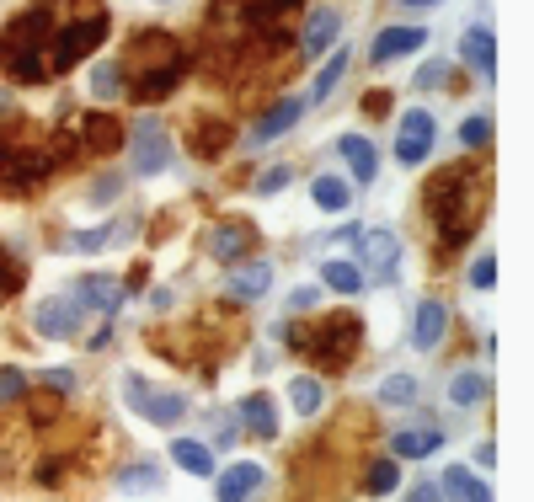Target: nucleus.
I'll use <instances>...</instances> for the list:
<instances>
[{"instance_id": "nucleus-7", "label": "nucleus", "mask_w": 534, "mask_h": 502, "mask_svg": "<svg viewBox=\"0 0 534 502\" xmlns=\"http://www.w3.org/2000/svg\"><path fill=\"white\" fill-rule=\"evenodd\" d=\"M358 257H364V284H396L401 278V235L396 230H364L358 235Z\"/></svg>"}, {"instance_id": "nucleus-15", "label": "nucleus", "mask_w": 534, "mask_h": 502, "mask_svg": "<svg viewBox=\"0 0 534 502\" xmlns=\"http://www.w3.org/2000/svg\"><path fill=\"white\" fill-rule=\"evenodd\" d=\"M337 33H342V11H332V6L310 11V22H305V33H300V54L305 59H321L337 43Z\"/></svg>"}, {"instance_id": "nucleus-47", "label": "nucleus", "mask_w": 534, "mask_h": 502, "mask_svg": "<svg viewBox=\"0 0 534 502\" xmlns=\"http://www.w3.org/2000/svg\"><path fill=\"white\" fill-rule=\"evenodd\" d=\"M406 502H444V492H438V486L428 481V486H412V492H406Z\"/></svg>"}, {"instance_id": "nucleus-49", "label": "nucleus", "mask_w": 534, "mask_h": 502, "mask_svg": "<svg viewBox=\"0 0 534 502\" xmlns=\"http://www.w3.org/2000/svg\"><path fill=\"white\" fill-rule=\"evenodd\" d=\"M401 6H412V11H428V6H438V0H401Z\"/></svg>"}, {"instance_id": "nucleus-46", "label": "nucleus", "mask_w": 534, "mask_h": 502, "mask_svg": "<svg viewBox=\"0 0 534 502\" xmlns=\"http://www.w3.org/2000/svg\"><path fill=\"white\" fill-rule=\"evenodd\" d=\"M118 187H123L118 177H102L97 187H91V198H97V203H113V198H118Z\"/></svg>"}, {"instance_id": "nucleus-40", "label": "nucleus", "mask_w": 534, "mask_h": 502, "mask_svg": "<svg viewBox=\"0 0 534 502\" xmlns=\"http://www.w3.org/2000/svg\"><path fill=\"white\" fill-rule=\"evenodd\" d=\"M22 396H27V374L22 369H0V406L22 401Z\"/></svg>"}, {"instance_id": "nucleus-30", "label": "nucleus", "mask_w": 534, "mask_h": 502, "mask_svg": "<svg viewBox=\"0 0 534 502\" xmlns=\"http://www.w3.org/2000/svg\"><path fill=\"white\" fill-rule=\"evenodd\" d=\"M310 198H316L326 214H342L353 203V187L342 182V177H316V182H310Z\"/></svg>"}, {"instance_id": "nucleus-44", "label": "nucleus", "mask_w": 534, "mask_h": 502, "mask_svg": "<svg viewBox=\"0 0 534 502\" xmlns=\"http://www.w3.org/2000/svg\"><path fill=\"white\" fill-rule=\"evenodd\" d=\"M17 284H22V262H0V300H11Z\"/></svg>"}, {"instance_id": "nucleus-24", "label": "nucleus", "mask_w": 534, "mask_h": 502, "mask_svg": "<svg viewBox=\"0 0 534 502\" xmlns=\"http://www.w3.org/2000/svg\"><path fill=\"white\" fill-rule=\"evenodd\" d=\"M294 6H300V0H219V11H230V17H241L251 27H273Z\"/></svg>"}, {"instance_id": "nucleus-37", "label": "nucleus", "mask_w": 534, "mask_h": 502, "mask_svg": "<svg viewBox=\"0 0 534 502\" xmlns=\"http://www.w3.org/2000/svg\"><path fill=\"white\" fill-rule=\"evenodd\" d=\"M460 145H470V150H476V145H492V118H486V113L465 118V123H460Z\"/></svg>"}, {"instance_id": "nucleus-35", "label": "nucleus", "mask_w": 534, "mask_h": 502, "mask_svg": "<svg viewBox=\"0 0 534 502\" xmlns=\"http://www.w3.org/2000/svg\"><path fill=\"white\" fill-rule=\"evenodd\" d=\"M380 401L385 406H412L417 401V380L412 374H390V380L380 385Z\"/></svg>"}, {"instance_id": "nucleus-6", "label": "nucleus", "mask_w": 534, "mask_h": 502, "mask_svg": "<svg viewBox=\"0 0 534 502\" xmlns=\"http://www.w3.org/2000/svg\"><path fill=\"white\" fill-rule=\"evenodd\" d=\"M123 401H129L139 417H150L155 428H177V422L187 417L182 390H155L150 380H139V374H123Z\"/></svg>"}, {"instance_id": "nucleus-41", "label": "nucleus", "mask_w": 534, "mask_h": 502, "mask_svg": "<svg viewBox=\"0 0 534 502\" xmlns=\"http://www.w3.org/2000/svg\"><path fill=\"white\" fill-rule=\"evenodd\" d=\"M470 284H476V289H492V284H497V262H492V251H481V257H476V268H470Z\"/></svg>"}, {"instance_id": "nucleus-1", "label": "nucleus", "mask_w": 534, "mask_h": 502, "mask_svg": "<svg viewBox=\"0 0 534 502\" xmlns=\"http://www.w3.org/2000/svg\"><path fill=\"white\" fill-rule=\"evenodd\" d=\"M428 214H433L438 246L444 251L465 246L481 225V177L470 166H444L428 182Z\"/></svg>"}, {"instance_id": "nucleus-14", "label": "nucleus", "mask_w": 534, "mask_h": 502, "mask_svg": "<svg viewBox=\"0 0 534 502\" xmlns=\"http://www.w3.org/2000/svg\"><path fill=\"white\" fill-rule=\"evenodd\" d=\"M262 481H267V470H262L257 460H241V465H230L225 476L214 481V497H219V502H246V497L262 492Z\"/></svg>"}, {"instance_id": "nucleus-16", "label": "nucleus", "mask_w": 534, "mask_h": 502, "mask_svg": "<svg viewBox=\"0 0 534 502\" xmlns=\"http://www.w3.org/2000/svg\"><path fill=\"white\" fill-rule=\"evenodd\" d=\"M75 294H81V310H97V316H118V305H123V284L118 278H107V273H91L75 284Z\"/></svg>"}, {"instance_id": "nucleus-36", "label": "nucleus", "mask_w": 534, "mask_h": 502, "mask_svg": "<svg viewBox=\"0 0 534 502\" xmlns=\"http://www.w3.org/2000/svg\"><path fill=\"white\" fill-rule=\"evenodd\" d=\"M225 145H230V129H219V123H203V134H193V150L209 155V161H214Z\"/></svg>"}, {"instance_id": "nucleus-25", "label": "nucleus", "mask_w": 534, "mask_h": 502, "mask_svg": "<svg viewBox=\"0 0 534 502\" xmlns=\"http://www.w3.org/2000/svg\"><path fill=\"white\" fill-rule=\"evenodd\" d=\"M438 492L454 497V502H492V486L476 481L465 465H449V470H444V486H438Z\"/></svg>"}, {"instance_id": "nucleus-45", "label": "nucleus", "mask_w": 534, "mask_h": 502, "mask_svg": "<svg viewBox=\"0 0 534 502\" xmlns=\"http://www.w3.org/2000/svg\"><path fill=\"white\" fill-rule=\"evenodd\" d=\"M38 481H43V486H59V481H65V465H59V460H43V465H38Z\"/></svg>"}, {"instance_id": "nucleus-22", "label": "nucleus", "mask_w": 534, "mask_h": 502, "mask_svg": "<svg viewBox=\"0 0 534 502\" xmlns=\"http://www.w3.org/2000/svg\"><path fill=\"white\" fill-rule=\"evenodd\" d=\"M235 422H246L257 438H273V433H278V406H273V396H267V390H251V396L235 406Z\"/></svg>"}, {"instance_id": "nucleus-12", "label": "nucleus", "mask_w": 534, "mask_h": 502, "mask_svg": "<svg viewBox=\"0 0 534 502\" xmlns=\"http://www.w3.org/2000/svg\"><path fill=\"white\" fill-rule=\"evenodd\" d=\"M33 332L49 337V342L75 337V332H81V305H75V300H43L33 310Z\"/></svg>"}, {"instance_id": "nucleus-10", "label": "nucleus", "mask_w": 534, "mask_h": 502, "mask_svg": "<svg viewBox=\"0 0 534 502\" xmlns=\"http://www.w3.org/2000/svg\"><path fill=\"white\" fill-rule=\"evenodd\" d=\"M273 289V262L257 257V262H235V268H225V294L235 305H251L262 300V294Z\"/></svg>"}, {"instance_id": "nucleus-33", "label": "nucleus", "mask_w": 534, "mask_h": 502, "mask_svg": "<svg viewBox=\"0 0 534 502\" xmlns=\"http://www.w3.org/2000/svg\"><path fill=\"white\" fill-rule=\"evenodd\" d=\"M342 75H348V54H332V59H326V70L316 75V86H310V102L321 107V102L337 91V81H342Z\"/></svg>"}, {"instance_id": "nucleus-32", "label": "nucleus", "mask_w": 534, "mask_h": 502, "mask_svg": "<svg viewBox=\"0 0 534 502\" xmlns=\"http://www.w3.org/2000/svg\"><path fill=\"white\" fill-rule=\"evenodd\" d=\"M289 401H294V412H300V417H316L321 401H326V385L310 380V374H300V380L289 385Z\"/></svg>"}, {"instance_id": "nucleus-11", "label": "nucleus", "mask_w": 534, "mask_h": 502, "mask_svg": "<svg viewBox=\"0 0 534 502\" xmlns=\"http://www.w3.org/2000/svg\"><path fill=\"white\" fill-rule=\"evenodd\" d=\"M444 444V428L438 422H406V428H390V460H428Z\"/></svg>"}, {"instance_id": "nucleus-4", "label": "nucleus", "mask_w": 534, "mask_h": 502, "mask_svg": "<svg viewBox=\"0 0 534 502\" xmlns=\"http://www.w3.org/2000/svg\"><path fill=\"white\" fill-rule=\"evenodd\" d=\"M358 337H364V326H358L353 310H332V316H321L294 348L310 353L316 369H348L358 358Z\"/></svg>"}, {"instance_id": "nucleus-38", "label": "nucleus", "mask_w": 534, "mask_h": 502, "mask_svg": "<svg viewBox=\"0 0 534 502\" xmlns=\"http://www.w3.org/2000/svg\"><path fill=\"white\" fill-rule=\"evenodd\" d=\"M75 385H81V374H75L70 364H59V369H43V390H49V396H70Z\"/></svg>"}, {"instance_id": "nucleus-21", "label": "nucleus", "mask_w": 534, "mask_h": 502, "mask_svg": "<svg viewBox=\"0 0 534 502\" xmlns=\"http://www.w3.org/2000/svg\"><path fill=\"white\" fill-rule=\"evenodd\" d=\"M422 43H428V33H422V27H385V33L374 38L369 59H374V65H390V59H401V54H417Z\"/></svg>"}, {"instance_id": "nucleus-8", "label": "nucleus", "mask_w": 534, "mask_h": 502, "mask_svg": "<svg viewBox=\"0 0 534 502\" xmlns=\"http://www.w3.org/2000/svg\"><path fill=\"white\" fill-rule=\"evenodd\" d=\"M123 145H129V155H134L139 177H161V171L171 166V134H166L161 118H139L134 134L123 139Z\"/></svg>"}, {"instance_id": "nucleus-23", "label": "nucleus", "mask_w": 534, "mask_h": 502, "mask_svg": "<svg viewBox=\"0 0 534 502\" xmlns=\"http://www.w3.org/2000/svg\"><path fill=\"white\" fill-rule=\"evenodd\" d=\"M444 332H449V310H444V300H422V305H417V332H412V348L433 353L438 342H444Z\"/></svg>"}, {"instance_id": "nucleus-2", "label": "nucleus", "mask_w": 534, "mask_h": 502, "mask_svg": "<svg viewBox=\"0 0 534 502\" xmlns=\"http://www.w3.org/2000/svg\"><path fill=\"white\" fill-rule=\"evenodd\" d=\"M49 38H54V6H33L22 17H11L6 33H0V70L38 86L49 75V65H43L49 59Z\"/></svg>"}, {"instance_id": "nucleus-28", "label": "nucleus", "mask_w": 534, "mask_h": 502, "mask_svg": "<svg viewBox=\"0 0 534 502\" xmlns=\"http://www.w3.org/2000/svg\"><path fill=\"white\" fill-rule=\"evenodd\" d=\"M171 460H177L187 476H214V454L198 444V438H171Z\"/></svg>"}, {"instance_id": "nucleus-29", "label": "nucleus", "mask_w": 534, "mask_h": 502, "mask_svg": "<svg viewBox=\"0 0 534 502\" xmlns=\"http://www.w3.org/2000/svg\"><path fill=\"white\" fill-rule=\"evenodd\" d=\"M321 284L337 289V294H358V289H364V273H358V262L326 257V262H321Z\"/></svg>"}, {"instance_id": "nucleus-48", "label": "nucleus", "mask_w": 534, "mask_h": 502, "mask_svg": "<svg viewBox=\"0 0 534 502\" xmlns=\"http://www.w3.org/2000/svg\"><path fill=\"white\" fill-rule=\"evenodd\" d=\"M214 438L230 449V444H235V417H225V422H219V428H214Z\"/></svg>"}, {"instance_id": "nucleus-27", "label": "nucleus", "mask_w": 534, "mask_h": 502, "mask_svg": "<svg viewBox=\"0 0 534 502\" xmlns=\"http://www.w3.org/2000/svg\"><path fill=\"white\" fill-rule=\"evenodd\" d=\"M86 91L97 102H113V97H123V65L118 59H97L91 65V81H86Z\"/></svg>"}, {"instance_id": "nucleus-18", "label": "nucleus", "mask_w": 534, "mask_h": 502, "mask_svg": "<svg viewBox=\"0 0 534 502\" xmlns=\"http://www.w3.org/2000/svg\"><path fill=\"white\" fill-rule=\"evenodd\" d=\"M75 129H81L75 139H81L86 150H97V155H113V150L123 145V123H118L113 113H86Z\"/></svg>"}, {"instance_id": "nucleus-20", "label": "nucleus", "mask_w": 534, "mask_h": 502, "mask_svg": "<svg viewBox=\"0 0 534 502\" xmlns=\"http://www.w3.org/2000/svg\"><path fill=\"white\" fill-rule=\"evenodd\" d=\"M337 150H342V161H348V171H353L358 187H369L374 177H380V155H374V145H369L364 134H342Z\"/></svg>"}, {"instance_id": "nucleus-34", "label": "nucleus", "mask_w": 534, "mask_h": 502, "mask_svg": "<svg viewBox=\"0 0 534 502\" xmlns=\"http://www.w3.org/2000/svg\"><path fill=\"white\" fill-rule=\"evenodd\" d=\"M396 481H401L396 460H374L369 476H364V492H369V497H390V492H396Z\"/></svg>"}, {"instance_id": "nucleus-9", "label": "nucleus", "mask_w": 534, "mask_h": 502, "mask_svg": "<svg viewBox=\"0 0 534 502\" xmlns=\"http://www.w3.org/2000/svg\"><path fill=\"white\" fill-rule=\"evenodd\" d=\"M433 150V118L422 107H406L401 113V129H396V161L401 166H422Z\"/></svg>"}, {"instance_id": "nucleus-19", "label": "nucleus", "mask_w": 534, "mask_h": 502, "mask_svg": "<svg viewBox=\"0 0 534 502\" xmlns=\"http://www.w3.org/2000/svg\"><path fill=\"white\" fill-rule=\"evenodd\" d=\"M460 59L470 70H481V81H497V38H492V27H470L465 43H460Z\"/></svg>"}, {"instance_id": "nucleus-5", "label": "nucleus", "mask_w": 534, "mask_h": 502, "mask_svg": "<svg viewBox=\"0 0 534 502\" xmlns=\"http://www.w3.org/2000/svg\"><path fill=\"white\" fill-rule=\"evenodd\" d=\"M102 38H107V11L97 6V11H91V17L70 22L59 38H49V59H43V65H49L54 75H65V70H75V65H81L86 54H97V43H102Z\"/></svg>"}, {"instance_id": "nucleus-43", "label": "nucleus", "mask_w": 534, "mask_h": 502, "mask_svg": "<svg viewBox=\"0 0 534 502\" xmlns=\"http://www.w3.org/2000/svg\"><path fill=\"white\" fill-rule=\"evenodd\" d=\"M289 177H294L289 166H273V171H262V177H257V193H284V187H289Z\"/></svg>"}, {"instance_id": "nucleus-13", "label": "nucleus", "mask_w": 534, "mask_h": 502, "mask_svg": "<svg viewBox=\"0 0 534 502\" xmlns=\"http://www.w3.org/2000/svg\"><path fill=\"white\" fill-rule=\"evenodd\" d=\"M251 246H257V225H246V219H225L214 235H209V251L225 268H235L241 257H251Z\"/></svg>"}, {"instance_id": "nucleus-26", "label": "nucleus", "mask_w": 534, "mask_h": 502, "mask_svg": "<svg viewBox=\"0 0 534 502\" xmlns=\"http://www.w3.org/2000/svg\"><path fill=\"white\" fill-rule=\"evenodd\" d=\"M161 486H166V476H161V465H155V460H139V465H123L118 470V492H161Z\"/></svg>"}, {"instance_id": "nucleus-31", "label": "nucleus", "mask_w": 534, "mask_h": 502, "mask_svg": "<svg viewBox=\"0 0 534 502\" xmlns=\"http://www.w3.org/2000/svg\"><path fill=\"white\" fill-rule=\"evenodd\" d=\"M486 390H492V380H486V374L460 369V374L449 380V401H454V406H476V401H486Z\"/></svg>"}, {"instance_id": "nucleus-42", "label": "nucleus", "mask_w": 534, "mask_h": 502, "mask_svg": "<svg viewBox=\"0 0 534 502\" xmlns=\"http://www.w3.org/2000/svg\"><path fill=\"white\" fill-rule=\"evenodd\" d=\"M316 305H321V289H316V284H300V289L289 294V310H294V316H305V310H316Z\"/></svg>"}, {"instance_id": "nucleus-3", "label": "nucleus", "mask_w": 534, "mask_h": 502, "mask_svg": "<svg viewBox=\"0 0 534 502\" xmlns=\"http://www.w3.org/2000/svg\"><path fill=\"white\" fill-rule=\"evenodd\" d=\"M134 54H139V75L134 86H123L134 102H166L171 91L182 86V70H187V54L177 49L171 33H139L134 38Z\"/></svg>"}, {"instance_id": "nucleus-39", "label": "nucleus", "mask_w": 534, "mask_h": 502, "mask_svg": "<svg viewBox=\"0 0 534 502\" xmlns=\"http://www.w3.org/2000/svg\"><path fill=\"white\" fill-rule=\"evenodd\" d=\"M444 81H449V59H428V65L417 70V81H412V86H417V91H438Z\"/></svg>"}, {"instance_id": "nucleus-50", "label": "nucleus", "mask_w": 534, "mask_h": 502, "mask_svg": "<svg viewBox=\"0 0 534 502\" xmlns=\"http://www.w3.org/2000/svg\"><path fill=\"white\" fill-rule=\"evenodd\" d=\"M0 113H11V91L6 86H0Z\"/></svg>"}, {"instance_id": "nucleus-17", "label": "nucleus", "mask_w": 534, "mask_h": 502, "mask_svg": "<svg viewBox=\"0 0 534 502\" xmlns=\"http://www.w3.org/2000/svg\"><path fill=\"white\" fill-rule=\"evenodd\" d=\"M300 113H305V102H300V97H284V102L273 107V113H262V118H257V129L246 134V145L257 150V145H267V139H284L294 123H300Z\"/></svg>"}]
</instances>
